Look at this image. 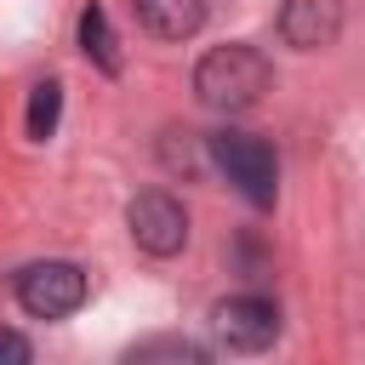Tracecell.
Listing matches in <instances>:
<instances>
[{
  "mask_svg": "<svg viewBox=\"0 0 365 365\" xmlns=\"http://www.w3.org/2000/svg\"><path fill=\"white\" fill-rule=\"evenodd\" d=\"M268 80H274V68H268V57H262L257 46H217V51H205L200 68H194L200 103H205V108H222V114L251 108V103L268 91Z\"/></svg>",
  "mask_w": 365,
  "mask_h": 365,
  "instance_id": "cell-1",
  "label": "cell"
},
{
  "mask_svg": "<svg viewBox=\"0 0 365 365\" xmlns=\"http://www.w3.org/2000/svg\"><path fill=\"white\" fill-rule=\"evenodd\" d=\"M211 160L217 171L251 200V205H274V188H279V171H274V148L251 131H217L211 137Z\"/></svg>",
  "mask_w": 365,
  "mask_h": 365,
  "instance_id": "cell-2",
  "label": "cell"
},
{
  "mask_svg": "<svg viewBox=\"0 0 365 365\" xmlns=\"http://www.w3.org/2000/svg\"><path fill=\"white\" fill-rule=\"evenodd\" d=\"M17 302L34 319H63L86 302V274L74 262H34L17 274Z\"/></svg>",
  "mask_w": 365,
  "mask_h": 365,
  "instance_id": "cell-3",
  "label": "cell"
},
{
  "mask_svg": "<svg viewBox=\"0 0 365 365\" xmlns=\"http://www.w3.org/2000/svg\"><path fill=\"white\" fill-rule=\"evenodd\" d=\"M125 222H131V240L148 251V257H177L182 240H188V217L182 205L165 194V188H148L125 205Z\"/></svg>",
  "mask_w": 365,
  "mask_h": 365,
  "instance_id": "cell-4",
  "label": "cell"
},
{
  "mask_svg": "<svg viewBox=\"0 0 365 365\" xmlns=\"http://www.w3.org/2000/svg\"><path fill=\"white\" fill-rule=\"evenodd\" d=\"M211 325H217V336H222L228 348H240V354H257V348H268V342L279 336V314H274V302H262V297H228V302H217Z\"/></svg>",
  "mask_w": 365,
  "mask_h": 365,
  "instance_id": "cell-5",
  "label": "cell"
},
{
  "mask_svg": "<svg viewBox=\"0 0 365 365\" xmlns=\"http://www.w3.org/2000/svg\"><path fill=\"white\" fill-rule=\"evenodd\" d=\"M279 34L297 51H319L342 34V0H285L279 11Z\"/></svg>",
  "mask_w": 365,
  "mask_h": 365,
  "instance_id": "cell-6",
  "label": "cell"
},
{
  "mask_svg": "<svg viewBox=\"0 0 365 365\" xmlns=\"http://www.w3.org/2000/svg\"><path fill=\"white\" fill-rule=\"evenodd\" d=\"M137 11L148 23V34H160V40H182L205 23V0H137Z\"/></svg>",
  "mask_w": 365,
  "mask_h": 365,
  "instance_id": "cell-7",
  "label": "cell"
},
{
  "mask_svg": "<svg viewBox=\"0 0 365 365\" xmlns=\"http://www.w3.org/2000/svg\"><path fill=\"white\" fill-rule=\"evenodd\" d=\"M80 40H86V51H91V57H97V63H103L108 74L120 68V51H114V34H108V17H103L97 6H91L86 17H80Z\"/></svg>",
  "mask_w": 365,
  "mask_h": 365,
  "instance_id": "cell-8",
  "label": "cell"
},
{
  "mask_svg": "<svg viewBox=\"0 0 365 365\" xmlns=\"http://www.w3.org/2000/svg\"><path fill=\"white\" fill-rule=\"evenodd\" d=\"M57 108H63V86L57 80H46V86H34V103H29V137H51L57 131Z\"/></svg>",
  "mask_w": 365,
  "mask_h": 365,
  "instance_id": "cell-9",
  "label": "cell"
},
{
  "mask_svg": "<svg viewBox=\"0 0 365 365\" xmlns=\"http://www.w3.org/2000/svg\"><path fill=\"white\" fill-rule=\"evenodd\" d=\"M205 359V348H194V342H143V348H131V359Z\"/></svg>",
  "mask_w": 365,
  "mask_h": 365,
  "instance_id": "cell-10",
  "label": "cell"
},
{
  "mask_svg": "<svg viewBox=\"0 0 365 365\" xmlns=\"http://www.w3.org/2000/svg\"><path fill=\"white\" fill-rule=\"evenodd\" d=\"M0 359H17V365H23V359H34V348H29L17 331H0Z\"/></svg>",
  "mask_w": 365,
  "mask_h": 365,
  "instance_id": "cell-11",
  "label": "cell"
}]
</instances>
